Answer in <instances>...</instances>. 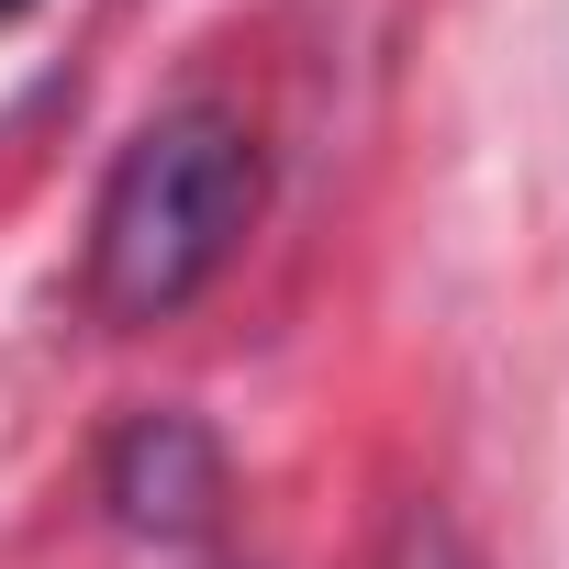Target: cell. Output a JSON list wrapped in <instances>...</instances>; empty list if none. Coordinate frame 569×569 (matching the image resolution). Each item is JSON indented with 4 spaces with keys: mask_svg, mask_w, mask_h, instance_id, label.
Returning <instances> with one entry per match:
<instances>
[{
    "mask_svg": "<svg viewBox=\"0 0 569 569\" xmlns=\"http://www.w3.org/2000/svg\"><path fill=\"white\" fill-rule=\"evenodd\" d=\"M257 201H268V157H257L246 112H223V101L157 112L90 201V268H79L90 313L123 336L190 313L257 234Z\"/></svg>",
    "mask_w": 569,
    "mask_h": 569,
    "instance_id": "6da1fadb",
    "label": "cell"
},
{
    "mask_svg": "<svg viewBox=\"0 0 569 569\" xmlns=\"http://www.w3.org/2000/svg\"><path fill=\"white\" fill-rule=\"evenodd\" d=\"M101 502L134 536H201L223 513V447L190 413H134L112 436V458H101Z\"/></svg>",
    "mask_w": 569,
    "mask_h": 569,
    "instance_id": "7a4b0ae2",
    "label": "cell"
},
{
    "mask_svg": "<svg viewBox=\"0 0 569 569\" xmlns=\"http://www.w3.org/2000/svg\"><path fill=\"white\" fill-rule=\"evenodd\" d=\"M380 569H469V536H458L436 502H402V525H391Z\"/></svg>",
    "mask_w": 569,
    "mask_h": 569,
    "instance_id": "3957f363",
    "label": "cell"
},
{
    "mask_svg": "<svg viewBox=\"0 0 569 569\" xmlns=\"http://www.w3.org/2000/svg\"><path fill=\"white\" fill-rule=\"evenodd\" d=\"M12 12H34V0H0V23H12Z\"/></svg>",
    "mask_w": 569,
    "mask_h": 569,
    "instance_id": "277c9868",
    "label": "cell"
}]
</instances>
